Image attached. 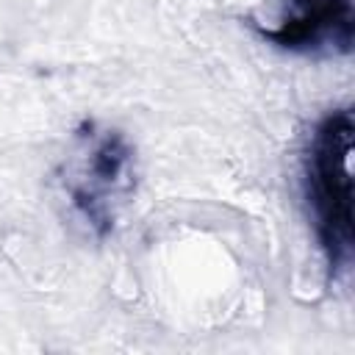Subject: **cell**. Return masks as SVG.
Returning <instances> with one entry per match:
<instances>
[{
    "instance_id": "obj_2",
    "label": "cell",
    "mask_w": 355,
    "mask_h": 355,
    "mask_svg": "<svg viewBox=\"0 0 355 355\" xmlns=\"http://www.w3.org/2000/svg\"><path fill=\"white\" fill-rule=\"evenodd\" d=\"M261 33L291 53L347 55L352 50V0H283L280 25Z\"/></svg>"
},
{
    "instance_id": "obj_3",
    "label": "cell",
    "mask_w": 355,
    "mask_h": 355,
    "mask_svg": "<svg viewBox=\"0 0 355 355\" xmlns=\"http://www.w3.org/2000/svg\"><path fill=\"white\" fill-rule=\"evenodd\" d=\"M128 161L130 150L116 133L94 139L83 164L69 178V197L75 208L89 219V225L108 230L111 227V200L128 189Z\"/></svg>"
},
{
    "instance_id": "obj_1",
    "label": "cell",
    "mask_w": 355,
    "mask_h": 355,
    "mask_svg": "<svg viewBox=\"0 0 355 355\" xmlns=\"http://www.w3.org/2000/svg\"><path fill=\"white\" fill-rule=\"evenodd\" d=\"M352 111L336 108L313 128L305 153V197L333 277L352 263Z\"/></svg>"
}]
</instances>
